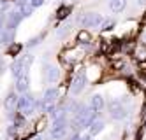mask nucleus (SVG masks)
Segmentation results:
<instances>
[{
	"instance_id": "nucleus-1",
	"label": "nucleus",
	"mask_w": 146,
	"mask_h": 140,
	"mask_svg": "<svg viewBox=\"0 0 146 140\" xmlns=\"http://www.w3.org/2000/svg\"><path fill=\"white\" fill-rule=\"evenodd\" d=\"M37 109L42 110V102H40V100H35L34 95L30 93V91L18 96V107H16V110H18L19 114H23V116L27 117V116H32Z\"/></svg>"
},
{
	"instance_id": "nucleus-2",
	"label": "nucleus",
	"mask_w": 146,
	"mask_h": 140,
	"mask_svg": "<svg viewBox=\"0 0 146 140\" xmlns=\"http://www.w3.org/2000/svg\"><path fill=\"white\" fill-rule=\"evenodd\" d=\"M32 63H34V56H32V55H25V56L16 58L11 65H9L11 75H13L14 79H18V77H21V75L28 74V68H30V65H32Z\"/></svg>"
},
{
	"instance_id": "nucleus-3",
	"label": "nucleus",
	"mask_w": 146,
	"mask_h": 140,
	"mask_svg": "<svg viewBox=\"0 0 146 140\" xmlns=\"http://www.w3.org/2000/svg\"><path fill=\"white\" fill-rule=\"evenodd\" d=\"M76 21L83 28H99L104 21V16L99 14V12H85V14L78 16Z\"/></svg>"
},
{
	"instance_id": "nucleus-4",
	"label": "nucleus",
	"mask_w": 146,
	"mask_h": 140,
	"mask_svg": "<svg viewBox=\"0 0 146 140\" xmlns=\"http://www.w3.org/2000/svg\"><path fill=\"white\" fill-rule=\"evenodd\" d=\"M108 109H109V114H111V117H113L114 121H121V119H125V117H127V114H129L121 100H111L109 105H108Z\"/></svg>"
},
{
	"instance_id": "nucleus-5",
	"label": "nucleus",
	"mask_w": 146,
	"mask_h": 140,
	"mask_svg": "<svg viewBox=\"0 0 146 140\" xmlns=\"http://www.w3.org/2000/svg\"><path fill=\"white\" fill-rule=\"evenodd\" d=\"M23 21V16L18 12L16 9L5 12V23H4V30H9V32H16V28L19 26V23Z\"/></svg>"
},
{
	"instance_id": "nucleus-6",
	"label": "nucleus",
	"mask_w": 146,
	"mask_h": 140,
	"mask_svg": "<svg viewBox=\"0 0 146 140\" xmlns=\"http://www.w3.org/2000/svg\"><path fill=\"white\" fill-rule=\"evenodd\" d=\"M67 133V117H60V119H55L53 121V126H51V138H55V140H60V138H64Z\"/></svg>"
},
{
	"instance_id": "nucleus-7",
	"label": "nucleus",
	"mask_w": 146,
	"mask_h": 140,
	"mask_svg": "<svg viewBox=\"0 0 146 140\" xmlns=\"http://www.w3.org/2000/svg\"><path fill=\"white\" fill-rule=\"evenodd\" d=\"M16 107H18V93L16 91H9L5 95V98H4V109L7 110V116L11 117V119L14 117V114L18 112Z\"/></svg>"
},
{
	"instance_id": "nucleus-8",
	"label": "nucleus",
	"mask_w": 146,
	"mask_h": 140,
	"mask_svg": "<svg viewBox=\"0 0 146 140\" xmlns=\"http://www.w3.org/2000/svg\"><path fill=\"white\" fill-rule=\"evenodd\" d=\"M85 86H86V74L85 72H79V74L74 75V79H72V82H70V93L74 95V96H78V95L83 93Z\"/></svg>"
},
{
	"instance_id": "nucleus-9",
	"label": "nucleus",
	"mask_w": 146,
	"mask_h": 140,
	"mask_svg": "<svg viewBox=\"0 0 146 140\" xmlns=\"http://www.w3.org/2000/svg\"><path fill=\"white\" fill-rule=\"evenodd\" d=\"M14 91L18 95H23V93H28L30 91V79H28V74L21 75V77H18L14 79Z\"/></svg>"
},
{
	"instance_id": "nucleus-10",
	"label": "nucleus",
	"mask_w": 146,
	"mask_h": 140,
	"mask_svg": "<svg viewBox=\"0 0 146 140\" xmlns=\"http://www.w3.org/2000/svg\"><path fill=\"white\" fill-rule=\"evenodd\" d=\"M14 9L23 18H30V16H32V12H34V7L30 5L28 0H16V2H14Z\"/></svg>"
},
{
	"instance_id": "nucleus-11",
	"label": "nucleus",
	"mask_w": 146,
	"mask_h": 140,
	"mask_svg": "<svg viewBox=\"0 0 146 140\" xmlns=\"http://www.w3.org/2000/svg\"><path fill=\"white\" fill-rule=\"evenodd\" d=\"M44 79H46L48 84H55V82H58V79H60V68L55 67V65H46Z\"/></svg>"
},
{
	"instance_id": "nucleus-12",
	"label": "nucleus",
	"mask_w": 146,
	"mask_h": 140,
	"mask_svg": "<svg viewBox=\"0 0 146 140\" xmlns=\"http://www.w3.org/2000/svg\"><path fill=\"white\" fill-rule=\"evenodd\" d=\"M58 96H60V91H58V88H48L46 91H44V95H42V105H49V103H55L56 100H58Z\"/></svg>"
},
{
	"instance_id": "nucleus-13",
	"label": "nucleus",
	"mask_w": 146,
	"mask_h": 140,
	"mask_svg": "<svg viewBox=\"0 0 146 140\" xmlns=\"http://www.w3.org/2000/svg\"><path fill=\"white\" fill-rule=\"evenodd\" d=\"M90 107L93 110H95L97 114L106 107V102H104V96L100 93H95V95H92V98H90Z\"/></svg>"
},
{
	"instance_id": "nucleus-14",
	"label": "nucleus",
	"mask_w": 146,
	"mask_h": 140,
	"mask_svg": "<svg viewBox=\"0 0 146 140\" xmlns=\"http://www.w3.org/2000/svg\"><path fill=\"white\" fill-rule=\"evenodd\" d=\"M104 126H106V123H104L102 119H99V117H97V119L95 121H93L90 126H88V135H92V137H95V135H99L102 130H104Z\"/></svg>"
},
{
	"instance_id": "nucleus-15",
	"label": "nucleus",
	"mask_w": 146,
	"mask_h": 140,
	"mask_svg": "<svg viewBox=\"0 0 146 140\" xmlns=\"http://www.w3.org/2000/svg\"><path fill=\"white\" fill-rule=\"evenodd\" d=\"M14 42V32L0 30V46H11Z\"/></svg>"
},
{
	"instance_id": "nucleus-16",
	"label": "nucleus",
	"mask_w": 146,
	"mask_h": 140,
	"mask_svg": "<svg viewBox=\"0 0 146 140\" xmlns=\"http://www.w3.org/2000/svg\"><path fill=\"white\" fill-rule=\"evenodd\" d=\"M92 42V35H90V32L88 30H79V34H78V44H81L83 47L88 46Z\"/></svg>"
},
{
	"instance_id": "nucleus-17",
	"label": "nucleus",
	"mask_w": 146,
	"mask_h": 140,
	"mask_svg": "<svg viewBox=\"0 0 146 140\" xmlns=\"http://www.w3.org/2000/svg\"><path fill=\"white\" fill-rule=\"evenodd\" d=\"M127 7V0H109V9L113 12H121Z\"/></svg>"
},
{
	"instance_id": "nucleus-18",
	"label": "nucleus",
	"mask_w": 146,
	"mask_h": 140,
	"mask_svg": "<svg viewBox=\"0 0 146 140\" xmlns=\"http://www.w3.org/2000/svg\"><path fill=\"white\" fill-rule=\"evenodd\" d=\"M70 23H64V25H60L58 28H56V37L60 39V40H64L69 34H70Z\"/></svg>"
},
{
	"instance_id": "nucleus-19",
	"label": "nucleus",
	"mask_w": 146,
	"mask_h": 140,
	"mask_svg": "<svg viewBox=\"0 0 146 140\" xmlns=\"http://www.w3.org/2000/svg\"><path fill=\"white\" fill-rule=\"evenodd\" d=\"M134 56L139 61H146V44H139L134 49Z\"/></svg>"
},
{
	"instance_id": "nucleus-20",
	"label": "nucleus",
	"mask_w": 146,
	"mask_h": 140,
	"mask_svg": "<svg viewBox=\"0 0 146 140\" xmlns=\"http://www.w3.org/2000/svg\"><path fill=\"white\" fill-rule=\"evenodd\" d=\"M70 11H72V9H70L69 5H62V7L56 11V19H60V21H62V19H67L69 14H70Z\"/></svg>"
},
{
	"instance_id": "nucleus-21",
	"label": "nucleus",
	"mask_w": 146,
	"mask_h": 140,
	"mask_svg": "<svg viewBox=\"0 0 146 140\" xmlns=\"http://www.w3.org/2000/svg\"><path fill=\"white\" fill-rule=\"evenodd\" d=\"M114 28V21L113 19H104L102 21V25H100V30L102 32H109V30H113Z\"/></svg>"
},
{
	"instance_id": "nucleus-22",
	"label": "nucleus",
	"mask_w": 146,
	"mask_h": 140,
	"mask_svg": "<svg viewBox=\"0 0 146 140\" xmlns=\"http://www.w3.org/2000/svg\"><path fill=\"white\" fill-rule=\"evenodd\" d=\"M44 39V34H40V35H37V37H34V39H30L28 40V47H34V46H37V44H40V40Z\"/></svg>"
},
{
	"instance_id": "nucleus-23",
	"label": "nucleus",
	"mask_w": 146,
	"mask_h": 140,
	"mask_svg": "<svg viewBox=\"0 0 146 140\" xmlns=\"http://www.w3.org/2000/svg\"><path fill=\"white\" fill-rule=\"evenodd\" d=\"M19 49H21V46H19V44H14V42H13V44L9 46L7 53H9V55H11V56H16L18 53H19Z\"/></svg>"
},
{
	"instance_id": "nucleus-24",
	"label": "nucleus",
	"mask_w": 146,
	"mask_h": 140,
	"mask_svg": "<svg viewBox=\"0 0 146 140\" xmlns=\"http://www.w3.org/2000/svg\"><path fill=\"white\" fill-rule=\"evenodd\" d=\"M44 126H46V117H40L39 123H35V131H40Z\"/></svg>"
},
{
	"instance_id": "nucleus-25",
	"label": "nucleus",
	"mask_w": 146,
	"mask_h": 140,
	"mask_svg": "<svg viewBox=\"0 0 146 140\" xmlns=\"http://www.w3.org/2000/svg\"><path fill=\"white\" fill-rule=\"evenodd\" d=\"M4 23H5V14L0 12V30H4Z\"/></svg>"
},
{
	"instance_id": "nucleus-26",
	"label": "nucleus",
	"mask_w": 146,
	"mask_h": 140,
	"mask_svg": "<svg viewBox=\"0 0 146 140\" xmlns=\"http://www.w3.org/2000/svg\"><path fill=\"white\" fill-rule=\"evenodd\" d=\"M70 140H81V135L79 133H74V135L70 137Z\"/></svg>"
},
{
	"instance_id": "nucleus-27",
	"label": "nucleus",
	"mask_w": 146,
	"mask_h": 140,
	"mask_svg": "<svg viewBox=\"0 0 146 140\" xmlns=\"http://www.w3.org/2000/svg\"><path fill=\"white\" fill-rule=\"evenodd\" d=\"M27 140H42V137L37 135V137H30V138H27Z\"/></svg>"
},
{
	"instance_id": "nucleus-28",
	"label": "nucleus",
	"mask_w": 146,
	"mask_h": 140,
	"mask_svg": "<svg viewBox=\"0 0 146 140\" xmlns=\"http://www.w3.org/2000/svg\"><path fill=\"white\" fill-rule=\"evenodd\" d=\"M81 140H92V135H83Z\"/></svg>"
},
{
	"instance_id": "nucleus-29",
	"label": "nucleus",
	"mask_w": 146,
	"mask_h": 140,
	"mask_svg": "<svg viewBox=\"0 0 146 140\" xmlns=\"http://www.w3.org/2000/svg\"><path fill=\"white\" fill-rule=\"evenodd\" d=\"M146 4V0H137V5H144Z\"/></svg>"
},
{
	"instance_id": "nucleus-30",
	"label": "nucleus",
	"mask_w": 146,
	"mask_h": 140,
	"mask_svg": "<svg viewBox=\"0 0 146 140\" xmlns=\"http://www.w3.org/2000/svg\"><path fill=\"white\" fill-rule=\"evenodd\" d=\"M144 128H146V126H144Z\"/></svg>"
}]
</instances>
